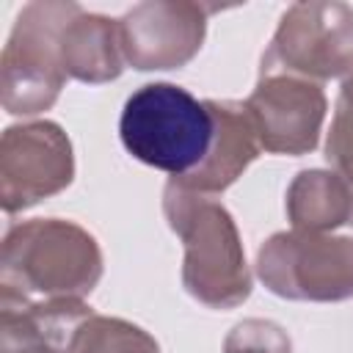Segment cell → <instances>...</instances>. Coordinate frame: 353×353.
Wrapping results in <instances>:
<instances>
[{
    "instance_id": "9a60e30c",
    "label": "cell",
    "mask_w": 353,
    "mask_h": 353,
    "mask_svg": "<svg viewBox=\"0 0 353 353\" xmlns=\"http://www.w3.org/2000/svg\"><path fill=\"white\" fill-rule=\"evenodd\" d=\"M223 353H292V342L279 323L248 317L226 334Z\"/></svg>"
},
{
    "instance_id": "ba28073f",
    "label": "cell",
    "mask_w": 353,
    "mask_h": 353,
    "mask_svg": "<svg viewBox=\"0 0 353 353\" xmlns=\"http://www.w3.org/2000/svg\"><path fill=\"white\" fill-rule=\"evenodd\" d=\"M210 11H215V6L190 0H152L132 6L119 19L124 61L141 72L185 66L201 50Z\"/></svg>"
},
{
    "instance_id": "2e32d148",
    "label": "cell",
    "mask_w": 353,
    "mask_h": 353,
    "mask_svg": "<svg viewBox=\"0 0 353 353\" xmlns=\"http://www.w3.org/2000/svg\"><path fill=\"white\" fill-rule=\"evenodd\" d=\"M325 160L353 196V105L342 99H336V108H334V119L325 141Z\"/></svg>"
},
{
    "instance_id": "5b68a950",
    "label": "cell",
    "mask_w": 353,
    "mask_h": 353,
    "mask_svg": "<svg viewBox=\"0 0 353 353\" xmlns=\"http://www.w3.org/2000/svg\"><path fill=\"white\" fill-rule=\"evenodd\" d=\"M262 284L290 301L336 303L353 298V237L325 232H276L256 254Z\"/></svg>"
},
{
    "instance_id": "8992f818",
    "label": "cell",
    "mask_w": 353,
    "mask_h": 353,
    "mask_svg": "<svg viewBox=\"0 0 353 353\" xmlns=\"http://www.w3.org/2000/svg\"><path fill=\"white\" fill-rule=\"evenodd\" d=\"M353 66V8L345 3H295L284 11L259 74H292L312 83L345 77Z\"/></svg>"
},
{
    "instance_id": "6da1fadb",
    "label": "cell",
    "mask_w": 353,
    "mask_h": 353,
    "mask_svg": "<svg viewBox=\"0 0 353 353\" xmlns=\"http://www.w3.org/2000/svg\"><path fill=\"white\" fill-rule=\"evenodd\" d=\"M102 279V251L91 232L61 218H33L3 240L0 303L85 298Z\"/></svg>"
},
{
    "instance_id": "9c48e42d",
    "label": "cell",
    "mask_w": 353,
    "mask_h": 353,
    "mask_svg": "<svg viewBox=\"0 0 353 353\" xmlns=\"http://www.w3.org/2000/svg\"><path fill=\"white\" fill-rule=\"evenodd\" d=\"M245 108L265 152L306 154L320 141L328 102L320 83L292 74H259Z\"/></svg>"
},
{
    "instance_id": "8fae6325",
    "label": "cell",
    "mask_w": 353,
    "mask_h": 353,
    "mask_svg": "<svg viewBox=\"0 0 353 353\" xmlns=\"http://www.w3.org/2000/svg\"><path fill=\"white\" fill-rule=\"evenodd\" d=\"M94 314L83 298L0 303V353H69L77 325Z\"/></svg>"
},
{
    "instance_id": "7a4b0ae2",
    "label": "cell",
    "mask_w": 353,
    "mask_h": 353,
    "mask_svg": "<svg viewBox=\"0 0 353 353\" xmlns=\"http://www.w3.org/2000/svg\"><path fill=\"white\" fill-rule=\"evenodd\" d=\"M163 212L185 248V290L210 309L240 306L251 295L254 281L229 210L215 196L171 179L163 190Z\"/></svg>"
},
{
    "instance_id": "7c38bea8",
    "label": "cell",
    "mask_w": 353,
    "mask_h": 353,
    "mask_svg": "<svg viewBox=\"0 0 353 353\" xmlns=\"http://www.w3.org/2000/svg\"><path fill=\"white\" fill-rule=\"evenodd\" d=\"M61 61L80 83H108L124 72L119 19L80 11L61 33Z\"/></svg>"
},
{
    "instance_id": "4fadbf2b",
    "label": "cell",
    "mask_w": 353,
    "mask_h": 353,
    "mask_svg": "<svg viewBox=\"0 0 353 353\" xmlns=\"http://www.w3.org/2000/svg\"><path fill=\"white\" fill-rule=\"evenodd\" d=\"M287 218L301 232H328L353 218V196L334 171H301L287 188Z\"/></svg>"
},
{
    "instance_id": "277c9868",
    "label": "cell",
    "mask_w": 353,
    "mask_h": 353,
    "mask_svg": "<svg viewBox=\"0 0 353 353\" xmlns=\"http://www.w3.org/2000/svg\"><path fill=\"white\" fill-rule=\"evenodd\" d=\"M77 3H30L19 11L0 58L3 108L14 116L50 110L66 83L61 33L80 14Z\"/></svg>"
},
{
    "instance_id": "30bf717a",
    "label": "cell",
    "mask_w": 353,
    "mask_h": 353,
    "mask_svg": "<svg viewBox=\"0 0 353 353\" xmlns=\"http://www.w3.org/2000/svg\"><path fill=\"white\" fill-rule=\"evenodd\" d=\"M207 102L215 116L212 149L193 174L174 182L207 196H218L229 185H234L237 176L259 157L262 143L245 102H232V99H207Z\"/></svg>"
},
{
    "instance_id": "3957f363",
    "label": "cell",
    "mask_w": 353,
    "mask_h": 353,
    "mask_svg": "<svg viewBox=\"0 0 353 353\" xmlns=\"http://www.w3.org/2000/svg\"><path fill=\"white\" fill-rule=\"evenodd\" d=\"M119 135L124 149L171 179H185L210 154L215 116L210 102H199L174 83H146L121 108Z\"/></svg>"
},
{
    "instance_id": "e0dca14e",
    "label": "cell",
    "mask_w": 353,
    "mask_h": 353,
    "mask_svg": "<svg viewBox=\"0 0 353 353\" xmlns=\"http://www.w3.org/2000/svg\"><path fill=\"white\" fill-rule=\"evenodd\" d=\"M339 99H342V102H347V105H353V66H350V69H347V74L342 77Z\"/></svg>"
},
{
    "instance_id": "52a82bcc",
    "label": "cell",
    "mask_w": 353,
    "mask_h": 353,
    "mask_svg": "<svg viewBox=\"0 0 353 353\" xmlns=\"http://www.w3.org/2000/svg\"><path fill=\"white\" fill-rule=\"evenodd\" d=\"M74 176L69 135L55 121L14 124L0 138V204L8 215L61 193Z\"/></svg>"
},
{
    "instance_id": "5bb4252c",
    "label": "cell",
    "mask_w": 353,
    "mask_h": 353,
    "mask_svg": "<svg viewBox=\"0 0 353 353\" xmlns=\"http://www.w3.org/2000/svg\"><path fill=\"white\" fill-rule=\"evenodd\" d=\"M69 353H160V345L130 320L88 314L77 325Z\"/></svg>"
}]
</instances>
